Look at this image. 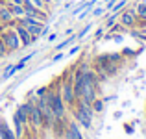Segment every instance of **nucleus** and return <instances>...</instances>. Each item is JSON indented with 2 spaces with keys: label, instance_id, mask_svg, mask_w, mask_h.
<instances>
[{
  "label": "nucleus",
  "instance_id": "11",
  "mask_svg": "<svg viewBox=\"0 0 146 139\" xmlns=\"http://www.w3.org/2000/svg\"><path fill=\"white\" fill-rule=\"evenodd\" d=\"M104 106H106V104H104V100L98 98V96L93 100V104H91V108H93L94 113H102V111H104Z\"/></svg>",
  "mask_w": 146,
  "mask_h": 139
},
{
  "label": "nucleus",
  "instance_id": "3",
  "mask_svg": "<svg viewBox=\"0 0 146 139\" xmlns=\"http://www.w3.org/2000/svg\"><path fill=\"white\" fill-rule=\"evenodd\" d=\"M0 39H2L4 45H6L7 52H15V50L22 48V43H21V39H19L17 32H15L13 28H6L2 33H0Z\"/></svg>",
  "mask_w": 146,
  "mask_h": 139
},
{
  "label": "nucleus",
  "instance_id": "6",
  "mask_svg": "<svg viewBox=\"0 0 146 139\" xmlns=\"http://www.w3.org/2000/svg\"><path fill=\"white\" fill-rule=\"evenodd\" d=\"M15 117L19 119V121L22 122V124L28 128V122H30V98L26 100V102H22V104H19V108H17V111H15ZM30 130V128H28Z\"/></svg>",
  "mask_w": 146,
  "mask_h": 139
},
{
  "label": "nucleus",
  "instance_id": "4",
  "mask_svg": "<svg viewBox=\"0 0 146 139\" xmlns=\"http://www.w3.org/2000/svg\"><path fill=\"white\" fill-rule=\"evenodd\" d=\"M118 22H120L126 30H135L137 24H139V17H137L135 9L126 7V9H122L120 13H118Z\"/></svg>",
  "mask_w": 146,
  "mask_h": 139
},
{
  "label": "nucleus",
  "instance_id": "12",
  "mask_svg": "<svg viewBox=\"0 0 146 139\" xmlns=\"http://www.w3.org/2000/svg\"><path fill=\"white\" fill-rule=\"evenodd\" d=\"M107 57H109L113 63H118V65H122V61H124V56H122L120 52H109Z\"/></svg>",
  "mask_w": 146,
  "mask_h": 139
},
{
  "label": "nucleus",
  "instance_id": "14",
  "mask_svg": "<svg viewBox=\"0 0 146 139\" xmlns=\"http://www.w3.org/2000/svg\"><path fill=\"white\" fill-rule=\"evenodd\" d=\"M126 4H128V0H120V2H117L113 6V13H120V9H124Z\"/></svg>",
  "mask_w": 146,
  "mask_h": 139
},
{
  "label": "nucleus",
  "instance_id": "2",
  "mask_svg": "<svg viewBox=\"0 0 146 139\" xmlns=\"http://www.w3.org/2000/svg\"><path fill=\"white\" fill-rule=\"evenodd\" d=\"M28 128L32 130L33 134H39L41 128H43V113H41L39 106L33 100V95H30V122Z\"/></svg>",
  "mask_w": 146,
  "mask_h": 139
},
{
  "label": "nucleus",
  "instance_id": "5",
  "mask_svg": "<svg viewBox=\"0 0 146 139\" xmlns=\"http://www.w3.org/2000/svg\"><path fill=\"white\" fill-rule=\"evenodd\" d=\"M11 28L17 32V35H19V39H21V43H22V46H32L33 43H35V39H33L32 35H30V32L26 30V26H22L21 22L15 19L13 22H11Z\"/></svg>",
  "mask_w": 146,
  "mask_h": 139
},
{
  "label": "nucleus",
  "instance_id": "7",
  "mask_svg": "<svg viewBox=\"0 0 146 139\" xmlns=\"http://www.w3.org/2000/svg\"><path fill=\"white\" fill-rule=\"evenodd\" d=\"M63 139H83V134H82V128L80 124L74 121V119H68V124H67V130H65V136Z\"/></svg>",
  "mask_w": 146,
  "mask_h": 139
},
{
  "label": "nucleus",
  "instance_id": "20",
  "mask_svg": "<svg viewBox=\"0 0 146 139\" xmlns=\"http://www.w3.org/2000/svg\"><path fill=\"white\" fill-rule=\"evenodd\" d=\"M80 50V46H74V48H70V52H68V56H72V54H76Z\"/></svg>",
  "mask_w": 146,
  "mask_h": 139
},
{
  "label": "nucleus",
  "instance_id": "10",
  "mask_svg": "<svg viewBox=\"0 0 146 139\" xmlns=\"http://www.w3.org/2000/svg\"><path fill=\"white\" fill-rule=\"evenodd\" d=\"M6 6L9 7V11L13 13V17H15V19H21V17H24V15H26L24 6H15V4H6Z\"/></svg>",
  "mask_w": 146,
  "mask_h": 139
},
{
  "label": "nucleus",
  "instance_id": "9",
  "mask_svg": "<svg viewBox=\"0 0 146 139\" xmlns=\"http://www.w3.org/2000/svg\"><path fill=\"white\" fill-rule=\"evenodd\" d=\"M0 139H17L15 132H11L6 121H0Z\"/></svg>",
  "mask_w": 146,
  "mask_h": 139
},
{
  "label": "nucleus",
  "instance_id": "18",
  "mask_svg": "<svg viewBox=\"0 0 146 139\" xmlns=\"http://www.w3.org/2000/svg\"><path fill=\"white\" fill-rule=\"evenodd\" d=\"M56 33H50V35H48V43H52V41H56Z\"/></svg>",
  "mask_w": 146,
  "mask_h": 139
},
{
  "label": "nucleus",
  "instance_id": "16",
  "mask_svg": "<svg viewBox=\"0 0 146 139\" xmlns=\"http://www.w3.org/2000/svg\"><path fill=\"white\" fill-rule=\"evenodd\" d=\"M7 54V48H6V45L2 43V39H0V57H4Z\"/></svg>",
  "mask_w": 146,
  "mask_h": 139
},
{
  "label": "nucleus",
  "instance_id": "1",
  "mask_svg": "<svg viewBox=\"0 0 146 139\" xmlns=\"http://www.w3.org/2000/svg\"><path fill=\"white\" fill-rule=\"evenodd\" d=\"M72 113V119L80 124V128L83 130H91L93 128V121H94V111L91 108V104H85L82 100H76V104L68 110Z\"/></svg>",
  "mask_w": 146,
  "mask_h": 139
},
{
  "label": "nucleus",
  "instance_id": "8",
  "mask_svg": "<svg viewBox=\"0 0 146 139\" xmlns=\"http://www.w3.org/2000/svg\"><path fill=\"white\" fill-rule=\"evenodd\" d=\"M67 124H68V119H56V121H54V124H52V134L56 137L63 139L65 130H67Z\"/></svg>",
  "mask_w": 146,
  "mask_h": 139
},
{
  "label": "nucleus",
  "instance_id": "13",
  "mask_svg": "<svg viewBox=\"0 0 146 139\" xmlns=\"http://www.w3.org/2000/svg\"><path fill=\"white\" fill-rule=\"evenodd\" d=\"M74 41H76V35H72V37H70V39H65V41H63V43H59V45H56V50H63V48H65V46H68V45H70V43H74Z\"/></svg>",
  "mask_w": 146,
  "mask_h": 139
},
{
  "label": "nucleus",
  "instance_id": "15",
  "mask_svg": "<svg viewBox=\"0 0 146 139\" xmlns=\"http://www.w3.org/2000/svg\"><path fill=\"white\" fill-rule=\"evenodd\" d=\"M15 72H17V69H15V65H9V67L6 69V72H4V76H2V78H4V80H7V78H11V76H13Z\"/></svg>",
  "mask_w": 146,
  "mask_h": 139
},
{
  "label": "nucleus",
  "instance_id": "19",
  "mask_svg": "<svg viewBox=\"0 0 146 139\" xmlns=\"http://www.w3.org/2000/svg\"><path fill=\"white\" fill-rule=\"evenodd\" d=\"M63 56H65V54H61V52H59V54H56V56H54V61H59Z\"/></svg>",
  "mask_w": 146,
  "mask_h": 139
},
{
  "label": "nucleus",
  "instance_id": "17",
  "mask_svg": "<svg viewBox=\"0 0 146 139\" xmlns=\"http://www.w3.org/2000/svg\"><path fill=\"white\" fill-rule=\"evenodd\" d=\"M93 13L96 15V17H100V15H104V9H102V7H96V9H94Z\"/></svg>",
  "mask_w": 146,
  "mask_h": 139
},
{
  "label": "nucleus",
  "instance_id": "21",
  "mask_svg": "<svg viewBox=\"0 0 146 139\" xmlns=\"http://www.w3.org/2000/svg\"><path fill=\"white\" fill-rule=\"evenodd\" d=\"M22 139H24V137H22Z\"/></svg>",
  "mask_w": 146,
  "mask_h": 139
}]
</instances>
